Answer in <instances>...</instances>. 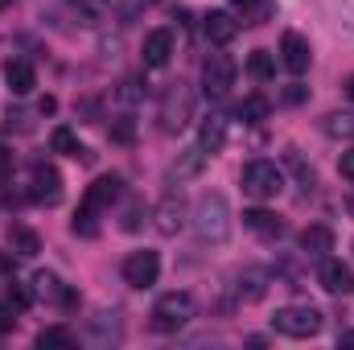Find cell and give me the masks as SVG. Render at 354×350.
<instances>
[{"instance_id": "6da1fadb", "label": "cell", "mask_w": 354, "mask_h": 350, "mask_svg": "<svg viewBox=\"0 0 354 350\" xmlns=\"http://www.w3.org/2000/svg\"><path fill=\"white\" fill-rule=\"evenodd\" d=\"M120 194H124V181H120L115 174L95 177V181L87 185V194H83V202H79V210H75V235H87V239H91V235L99 231V223H95V219H99V214L120 198Z\"/></svg>"}, {"instance_id": "7a4b0ae2", "label": "cell", "mask_w": 354, "mask_h": 350, "mask_svg": "<svg viewBox=\"0 0 354 350\" xmlns=\"http://www.w3.org/2000/svg\"><path fill=\"white\" fill-rule=\"evenodd\" d=\"M194 231L206 243H223L231 235V210H227V198L223 194H202L194 202Z\"/></svg>"}, {"instance_id": "3957f363", "label": "cell", "mask_w": 354, "mask_h": 350, "mask_svg": "<svg viewBox=\"0 0 354 350\" xmlns=\"http://www.w3.org/2000/svg\"><path fill=\"white\" fill-rule=\"evenodd\" d=\"M322 322L326 317L313 305H284V309H276L272 330L284 334V338H313V334H322Z\"/></svg>"}, {"instance_id": "277c9868", "label": "cell", "mask_w": 354, "mask_h": 350, "mask_svg": "<svg viewBox=\"0 0 354 350\" xmlns=\"http://www.w3.org/2000/svg\"><path fill=\"white\" fill-rule=\"evenodd\" d=\"M189 317H194V297L189 293H165V297H157L149 322L157 334H177L181 326H189Z\"/></svg>"}, {"instance_id": "5b68a950", "label": "cell", "mask_w": 354, "mask_h": 350, "mask_svg": "<svg viewBox=\"0 0 354 350\" xmlns=\"http://www.w3.org/2000/svg\"><path fill=\"white\" fill-rule=\"evenodd\" d=\"M157 120H161V132H181L189 120H194V91L185 87V83H169L165 95H161V111H157Z\"/></svg>"}, {"instance_id": "8992f818", "label": "cell", "mask_w": 354, "mask_h": 350, "mask_svg": "<svg viewBox=\"0 0 354 350\" xmlns=\"http://www.w3.org/2000/svg\"><path fill=\"white\" fill-rule=\"evenodd\" d=\"M235 75H239V66H235L231 54H210V58L202 62V91H206L210 99H223L227 91L235 87Z\"/></svg>"}, {"instance_id": "52a82bcc", "label": "cell", "mask_w": 354, "mask_h": 350, "mask_svg": "<svg viewBox=\"0 0 354 350\" xmlns=\"http://www.w3.org/2000/svg\"><path fill=\"white\" fill-rule=\"evenodd\" d=\"M239 181H243V190H248L252 198H276V194L284 190V174H280L272 161H248Z\"/></svg>"}, {"instance_id": "ba28073f", "label": "cell", "mask_w": 354, "mask_h": 350, "mask_svg": "<svg viewBox=\"0 0 354 350\" xmlns=\"http://www.w3.org/2000/svg\"><path fill=\"white\" fill-rule=\"evenodd\" d=\"M120 272H124V284H132V288H153L157 276H161V256H157V252H132Z\"/></svg>"}, {"instance_id": "9c48e42d", "label": "cell", "mask_w": 354, "mask_h": 350, "mask_svg": "<svg viewBox=\"0 0 354 350\" xmlns=\"http://www.w3.org/2000/svg\"><path fill=\"white\" fill-rule=\"evenodd\" d=\"M29 288H33V301H50V305H62V309H75L79 305V293L71 284H62L54 272H37Z\"/></svg>"}, {"instance_id": "30bf717a", "label": "cell", "mask_w": 354, "mask_h": 350, "mask_svg": "<svg viewBox=\"0 0 354 350\" xmlns=\"http://www.w3.org/2000/svg\"><path fill=\"white\" fill-rule=\"evenodd\" d=\"M29 181H33V185H29V198H33V202H46V206H54V202L62 198V174H58L54 165L37 161Z\"/></svg>"}, {"instance_id": "8fae6325", "label": "cell", "mask_w": 354, "mask_h": 350, "mask_svg": "<svg viewBox=\"0 0 354 350\" xmlns=\"http://www.w3.org/2000/svg\"><path fill=\"white\" fill-rule=\"evenodd\" d=\"M280 62H284V71L288 75H305L309 71V62H313V54H309V42L301 37V33H284L280 37Z\"/></svg>"}, {"instance_id": "7c38bea8", "label": "cell", "mask_w": 354, "mask_h": 350, "mask_svg": "<svg viewBox=\"0 0 354 350\" xmlns=\"http://www.w3.org/2000/svg\"><path fill=\"white\" fill-rule=\"evenodd\" d=\"M317 280H322L326 293H338V297H351L354 293V268L351 264H342V260H322Z\"/></svg>"}, {"instance_id": "4fadbf2b", "label": "cell", "mask_w": 354, "mask_h": 350, "mask_svg": "<svg viewBox=\"0 0 354 350\" xmlns=\"http://www.w3.org/2000/svg\"><path fill=\"white\" fill-rule=\"evenodd\" d=\"M140 58H145L149 71L169 66V58H174V33H169V29H153V33L145 37V46H140Z\"/></svg>"}, {"instance_id": "5bb4252c", "label": "cell", "mask_w": 354, "mask_h": 350, "mask_svg": "<svg viewBox=\"0 0 354 350\" xmlns=\"http://www.w3.org/2000/svg\"><path fill=\"white\" fill-rule=\"evenodd\" d=\"M202 33H206L214 46H227V42L239 33V21L231 17V8H214V12L202 17Z\"/></svg>"}, {"instance_id": "9a60e30c", "label": "cell", "mask_w": 354, "mask_h": 350, "mask_svg": "<svg viewBox=\"0 0 354 350\" xmlns=\"http://www.w3.org/2000/svg\"><path fill=\"white\" fill-rule=\"evenodd\" d=\"M4 83L12 95H29V91L37 87V71L29 66V62H21V58H12L8 66H4Z\"/></svg>"}, {"instance_id": "2e32d148", "label": "cell", "mask_w": 354, "mask_h": 350, "mask_svg": "<svg viewBox=\"0 0 354 350\" xmlns=\"http://www.w3.org/2000/svg\"><path fill=\"white\" fill-rule=\"evenodd\" d=\"M243 227L248 231H256V235H264V239H276V235H284V223L264 210V206H256V210H243Z\"/></svg>"}, {"instance_id": "e0dca14e", "label": "cell", "mask_w": 354, "mask_h": 350, "mask_svg": "<svg viewBox=\"0 0 354 350\" xmlns=\"http://www.w3.org/2000/svg\"><path fill=\"white\" fill-rule=\"evenodd\" d=\"M231 17L239 25H264L272 17V0H231Z\"/></svg>"}, {"instance_id": "ac0fdd59", "label": "cell", "mask_w": 354, "mask_h": 350, "mask_svg": "<svg viewBox=\"0 0 354 350\" xmlns=\"http://www.w3.org/2000/svg\"><path fill=\"white\" fill-rule=\"evenodd\" d=\"M301 252H309V256H326V252H334V231H330L326 223L305 227V231H301Z\"/></svg>"}, {"instance_id": "d6986e66", "label": "cell", "mask_w": 354, "mask_h": 350, "mask_svg": "<svg viewBox=\"0 0 354 350\" xmlns=\"http://www.w3.org/2000/svg\"><path fill=\"white\" fill-rule=\"evenodd\" d=\"M223 145H227V124H223L218 116H210V120H202V128H198V149L214 157V153H218Z\"/></svg>"}, {"instance_id": "ffe728a7", "label": "cell", "mask_w": 354, "mask_h": 350, "mask_svg": "<svg viewBox=\"0 0 354 350\" xmlns=\"http://www.w3.org/2000/svg\"><path fill=\"white\" fill-rule=\"evenodd\" d=\"M8 252H12L17 260H33V256L41 252V239H37L29 227H12V231H8Z\"/></svg>"}, {"instance_id": "44dd1931", "label": "cell", "mask_w": 354, "mask_h": 350, "mask_svg": "<svg viewBox=\"0 0 354 350\" xmlns=\"http://www.w3.org/2000/svg\"><path fill=\"white\" fill-rule=\"evenodd\" d=\"M181 223H185V206H181V198H165V202L157 206V231L174 235Z\"/></svg>"}, {"instance_id": "7402d4cb", "label": "cell", "mask_w": 354, "mask_h": 350, "mask_svg": "<svg viewBox=\"0 0 354 350\" xmlns=\"http://www.w3.org/2000/svg\"><path fill=\"white\" fill-rule=\"evenodd\" d=\"M268 111H272V103H268L264 95H248V99L235 107V116H239L243 124H260V120H268Z\"/></svg>"}, {"instance_id": "603a6c76", "label": "cell", "mask_w": 354, "mask_h": 350, "mask_svg": "<svg viewBox=\"0 0 354 350\" xmlns=\"http://www.w3.org/2000/svg\"><path fill=\"white\" fill-rule=\"evenodd\" d=\"M50 145H54V153H62V157H91L87 149L79 145V136H75L71 128H54V136H50Z\"/></svg>"}, {"instance_id": "cb8c5ba5", "label": "cell", "mask_w": 354, "mask_h": 350, "mask_svg": "<svg viewBox=\"0 0 354 350\" xmlns=\"http://www.w3.org/2000/svg\"><path fill=\"white\" fill-rule=\"evenodd\" d=\"M4 305H8L12 313H25V309L33 305V288H25V284L8 280V284H4Z\"/></svg>"}, {"instance_id": "d4e9b609", "label": "cell", "mask_w": 354, "mask_h": 350, "mask_svg": "<svg viewBox=\"0 0 354 350\" xmlns=\"http://www.w3.org/2000/svg\"><path fill=\"white\" fill-rule=\"evenodd\" d=\"M37 347H79V334L66 330V326H46L37 334Z\"/></svg>"}, {"instance_id": "484cf974", "label": "cell", "mask_w": 354, "mask_h": 350, "mask_svg": "<svg viewBox=\"0 0 354 350\" xmlns=\"http://www.w3.org/2000/svg\"><path fill=\"white\" fill-rule=\"evenodd\" d=\"M248 71H252V79L268 83V79L276 75V62H272V54H268V50H256V54L248 58Z\"/></svg>"}, {"instance_id": "4316f807", "label": "cell", "mask_w": 354, "mask_h": 350, "mask_svg": "<svg viewBox=\"0 0 354 350\" xmlns=\"http://www.w3.org/2000/svg\"><path fill=\"white\" fill-rule=\"evenodd\" d=\"M75 4V12L87 21V25H95L99 17H103V8H107V0H71Z\"/></svg>"}, {"instance_id": "83f0119b", "label": "cell", "mask_w": 354, "mask_h": 350, "mask_svg": "<svg viewBox=\"0 0 354 350\" xmlns=\"http://www.w3.org/2000/svg\"><path fill=\"white\" fill-rule=\"evenodd\" d=\"M330 136H354V116H326Z\"/></svg>"}, {"instance_id": "f1b7e54d", "label": "cell", "mask_w": 354, "mask_h": 350, "mask_svg": "<svg viewBox=\"0 0 354 350\" xmlns=\"http://www.w3.org/2000/svg\"><path fill=\"white\" fill-rule=\"evenodd\" d=\"M111 140H120V145H132V140H136V124H132L128 116H120V120L111 124Z\"/></svg>"}, {"instance_id": "f546056e", "label": "cell", "mask_w": 354, "mask_h": 350, "mask_svg": "<svg viewBox=\"0 0 354 350\" xmlns=\"http://www.w3.org/2000/svg\"><path fill=\"white\" fill-rule=\"evenodd\" d=\"M140 95H145V87H140V79H136V75H128V79L120 83V103H136Z\"/></svg>"}, {"instance_id": "4dcf8cb0", "label": "cell", "mask_w": 354, "mask_h": 350, "mask_svg": "<svg viewBox=\"0 0 354 350\" xmlns=\"http://www.w3.org/2000/svg\"><path fill=\"white\" fill-rule=\"evenodd\" d=\"M12 169H17V157H12V149H4V145H0V181H8Z\"/></svg>"}, {"instance_id": "1f68e13d", "label": "cell", "mask_w": 354, "mask_h": 350, "mask_svg": "<svg viewBox=\"0 0 354 350\" xmlns=\"http://www.w3.org/2000/svg\"><path fill=\"white\" fill-rule=\"evenodd\" d=\"M12 272H17V256L12 252H0V284H8Z\"/></svg>"}, {"instance_id": "d6a6232c", "label": "cell", "mask_w": 354, "mask_h": 350, "mask_svg": "<svg viewBox=\"0 0 354 350\" xmlns=\"http://www.w3.org/2000/svg\"><path fill=\"white\" fill-rule=\"evenodd\" d=\"M25 120H29V116H25V111H12V107H8V111H4V128H8V132H12V128H17V132H21V128H29V124H25Z\"/></svg>"}, {"instance_id": "836d02e7", "label": "cell", "mask_w": 354, "mask_h": 350, "mask_svg": "<svg viewBox=\"0 0 354 350\" xmlns=\"http://www.w3.org/2000/svg\"><path fill=\"white\" fill-rule=\"evenodd\" d=\"M140 219H145V206H140V202H132V206H128V219H124V227H128V231H136V227H140Z\"/></svg>"}, {"instance_id": "e575fe53", "label": "cell", "mask_w": 354, "mask_h": 350, "mask_svg": "<svg viewBox=\"0 0 354 350\" xmlns=\"http://www.w3.org/2000/svg\"><path fill=\"white\" fill-rule=\"evenodd\" d=\"M12 326H17V313H12V309H8V305L0 301V334H8Z\"/></svg>"}, {"instance_id": "d590c367", "label": "cell", "mask_w": 354, "mask_h": 350, "mask_svg": "<svg viewBox=\"0 0 354 350\" xmlns=\"http://www.w3.org/2000/svg\"><path fill=\"white\" fill-rule=\"evenodd\" d=\"M338 174L346 177V181H354V149H351V153H342V161H338Z\"/></svg>"}, {"instance_id": "8d00e7d4", "label": "cell", "mask_w": 354, "mask_h": 350, "mask_svg": "<svg viewBox=\"0 0 354 350\" xmlns=\"http://www.w3.org/2000/svg\"><path fill=\"white\" fill-rule=\"evenodd\" d=\"M301 99H305V87L301 83H292V87L284 91V103H301Z\"/></svg>"}, {"instance_id": "74e56055", "label": "cell", "mask_w": 354, "mask_h": 350, "mask_svg": "<svg viewBox=\"0 0 354 350\" xmlns=\"http://www.w3.org/2000/svg\"><path fill=\"white\" fill-rule=\"evenodd\" d=\"M54 107H58V103H54V99H50V95H46V99H41V103H37V111H41V116H50V111H54Z\"/></svg>"}, {"instance_id": "f35d334b", "label": "cell", "mask_w": 354, "mask_h": 350, "mask_svg": "<svg viewBox=\"0 0 354 350\" xmlns=\"http://www.w3.org/2000/svg\"><path fill=\"white\" fill-rule=\"evenodd\" d=\"M338 347H354V330H346V334H338Z\"/></svg>"}, {"instance_id": "ab89813d", "label": "cell", "mask_w": 354, "mask_h": 350, "mask_svg": "<svg viewBox=\"0 0 354 350\" xmlns=\"http://www.w3.org/2000/svg\"><path fill=\"white\" fill-rule=\"evenodd\" d=\"M124 8H145V4H153V0H120Z\"/></svg>"}, {"instance_id": "60d3db41", "label": "cell", "mask_w": 354, "mask_h": 350, "mask_svg": "<svg viewBox=\"0 0 354 350\" xmlns=\"http://www.w3.org/2000/svg\"><path fill=\"white\" fill-rule=\"evenodd\" d=\"M346 99H351V103H354V75H351V79H346Z\"/></svg>"}, {"instance_id": "b9f144b4", "label": "cell", "mask_w": 354, "mask_h": 350, "mask_svg": "<svg viewBox=\"0 0 354 350\" xmlns=\"http://www.w3.org/2000/svg\"><path fill=\"white\" fill-rule=\"evenodd\" d=\"M346 210H351V214H354V194H351V202H346Z\"/></svg>"}, {"instance_id": "7bdbcfd3", "label": "cell", "mask_w": 354, "mask_h": 350, "mask_svg": "<svg viewBox=\"0 0 354 350\" xmlns=\"http://www.w3.org/2000/svg\"><path fill=\"white\" fill-rule=\"evenodd\" d=\"M8 4H12V0H0V8H8Z\"/></svg>"}]
</instances>
